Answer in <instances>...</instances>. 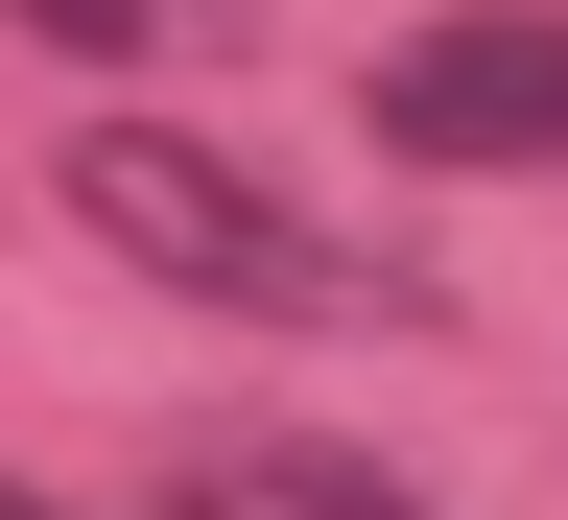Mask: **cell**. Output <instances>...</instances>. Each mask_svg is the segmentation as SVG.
Returning <instances> with one entry per match:
<instances>
[{
    "instance_id": "1",
    "label": "cell",
    "mask_w": 568,
    "mask_h": 520,
    "mask_svg": "<svg viewBox=\"0 0 568 520\" xmlns=\"http://www.w3.org/2000/svg\"><path fill=\"white\" fill-rule=\"evenodd\" d=\"M71 213H95L142 284L237 308V332H426V261L332 237L308 190H261L237 142H190V119H95V142H71Z\"/></svg>"
},
{
    "instance_id": "2",
    "label": "cell",
    "mask_w": 568,
    "mask_h": 520,
    "mask_svg": "<svg viewBox=\"0 0 568 520\" xmlns=\"http://www.w3.org/2000/svg\"><path fill=\"white\" fill-rule=\"evenodd\" d=\"M355 119H379L403 166H497V190H568V0H450V24H403Z\"/></svg>"
},
{
    "instance_id": "3",
    "label": "cell",
    "mask_w": 568,
    "mask_h": 520,
    "mask_svg": "<svg viewBox=\"0 0 568 520\" xmlns=\"http://www.w3.org/2000/svg\"><path fill=\"white\" fill-rule=\"evenodd\" d=\"M142 520H426V473L355 450V426H190Z\"/></svg>"
},
{
    "instance_id": "4",
    "label": "cell",
    "mask_w": 568,
    "mask_h": 520,
    "mask_svg": "<svg viewBox=\"0 0 568 520\" xmlns=\"http://www.w3.org/2000/svg\"><path fill=\"white\" fill-rule=\"evenodd\" d=\"M261 0H24V48H71V71H213Z\"/></svg>"
},
{
    "instance_id": "5",
    "label": "cell",
    "mask_w": 568,
    "mask_h": 520,
    "mask_svg": "<svg viewBox=\"0 0 568 520\" xmlns=\"http://www.w3.org/2000/svg\"><path fill=\"white\" fill-rule=\"evenodd\" d=\"M0 520H48V497H24V473H0Z\"/></svg>"
}]
</instances>
